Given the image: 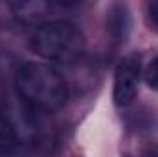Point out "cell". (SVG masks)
<instances>
[{
  "label": "cell",
  "instance_id": "3",
  "mask_svg": "<svg viewBox=\"0 0 158 157\" xmlns=\"http://www.w3.org/2000/svg\"><path fill=\"white\" fill-rule=\"evenodd\" d=\"M142 79V57L138 54L125 56L116 67L114 74V102L125 107L132 104L138 92V85Z\"/></svg>",
  "mask_w": 158,
  "mask_h": 157
},
{
  "label": "cell",
  "instance_id": "7",
  "mask_svg": "<svg viewBox=\"0 0 158 157\" xmlns=\"http://www.w3.org/2000/svg\"><path fill=\"white\" fill-rule=\"evenodd\" d=\"M149 19H151V24L158 30V0H153L149 6Z\"/></svg>",
  "mask_w": 158,
  "mask_h": 157
},
{
  "label": "cell",
  "instance_id": "8",
  "mask_svg": "<svg viewBox=\"0 0 158 157\" xmlns=\"http://www.w3.org/2000/svg\"><path fill=\"white\" fill-rule=\"evenodd\" d=\"M52 4H57V6H76L81 0H50Z\"/></svg>",
  "mask_w": 158,
  "mask_h": 157
},
{
  "label": "cell",
  "instance_id": "4",
  "mask_svg": "<svg viewBox=\"0 0 158 157\" xmlns=\"http://www.w3.org/2000/svg\"><path fill=\"white\" fill-rule=\"evenodd\" d=\"M13 17L26 26H39L48 17L50 0H7Z\"/></svg>",
  "mask_w": 158,
  "mask_h": 157
},
{
  "label": "cell",
  "instance_id": "5",
  "mask_svg": "<svg viewBox=\"0 0 158 157\" xmlns=\"http://www.w3.org/2000/svg\"><path fill=\"white\" fill-rule=\"evenodd\" d=\"M19 144H20V141H19L15 129L11 128V124L6 118V115L0 113V155L17 154Z\"/></svg>",
  "mask_w": 158,
  "mask_h": 157
},
{
  "label": "cell",
  "instance_id": "2",
  "mask_svg": "<svg viewBox=\"0 0 158 157\" xmlns=\"http://www.w3.org/2000/svg\"><path fill=\"white\" fill-rule=\"evenodd\" d=\"M30 48L42 59L55 63H74L85 52V35L74 22L48 20L35 26Z\"/></svg>",
  "mask_w": 158,
  "mask_h": 157
},
{
  "label": "cell",
  "instance_id": "6",
  "mask_svg": "<svg viewBox=\"0 0 158 157\" xmlns=\"http://www.w3.org/2000/svg\"><path fill=\"white\" fill-rule=\"evenodd\" d=\"M143 79H145V83H147L153 91H158V56L153 61H149V65L145 67V70H143Z\"/></svg>",
  "mask_w": 158,
  "mask_h": 157
},
{
  "label": "cell",
  "instance_id": "1",
  "mask_svg": "<svg viewBox=\"0 0 158 157\" xmlns=\"http://www.w3.org/2000/svg\"><path fill=\"white\" fill-rule=\"evenodd\" d=\"M17 94L33 109L52 113L68 100V87L63 76L50 65L28 61L15 72Z\"/></svg>",
  "mask_w": 158,
  "mask_h": 157
}]
</instances>
